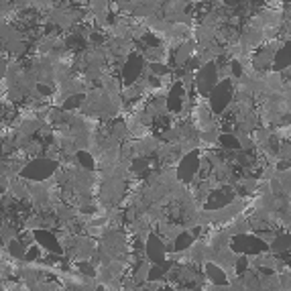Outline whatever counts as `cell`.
I'll return each instance as SVG.
<instances>
[{
	"instance_id": "30bf717a",
	"label": "cell",
	"mask_w": 291,
	"mask_h": 291,
	"mask_svg": "<svg viewBox=\"0 0 291 291\" xmlns=\"http://www.w3.org/2000/svg\"><path fill=\"white\" fill-rule=\"evenodd\" d=\"M275 69H281V67H287L291 63V41L281 45V49L275 53Z\"/></svg>"
},
{
	"instance_id": "7a4b0ae2",
	"label": "cell",
	"mask_w": 291,
	"mask_h": 291,
	"mask_svg": "<svg viewBox=\"0 0 291 291\" xmlns=\"http://www.w3.org/2000/svg\"><path fill=\"white\" fill-rule=\"evenodd\" d=\"M232 98V90H230V82H220L216 84V88L212 90V96H210V104L216 112H222L228 102Z\"/></svg>"
},
{
	"instance_id": "3957f363",
	"label": "cell",
	"mask_w": 291,
	"mask_h": 291,
	"mask_svg": "<svg viewBox=\"0 0 291 291\" xmlns=\"http://www.w3.org/2000/svg\"><path fill=\"white\" fill-rule=\"evenodd\" d=\"M232 249H234V253H263V249H267V245H263L257 236L240 234L232 240Z\"/></svg>"
},
{
	"instance_id": "8fae6325",
	"label": "cell",
	"mask_w": 291,
	"mask_h": 291,
	"mask_svg": "<svg viewBox=\"0 0 291 291\" xmlns=\"http://www.w3.org/2000/svg\"><path fill=\"white\" fill-rule=\"evenodd\" d=\"M9 253H11L13 257L25 259V255H27V247L23 245L21 240H11V242H9Z\"/></svg>"
},
{
	"instance_id": "5bb4252c",
	"label": "cell",
	"mask_w": 291,
	"mask_h": 291,
	"mask_svg": "<svg viewBox=\"0 0 291 291\" xmlns=\"http://www.w3.org/2000/svg\"><path fill=\"white\" fill-rule=\"evenodd\" d=\"M208 277H210L214 283H218V285H224V283H226V277H224L222 269H218L216 265H208Z\"/></svg>"
},
{
	"instance_id": "603a6c76",
	"label": "cell",
	"mask_w": 291,
	"mask_h": 291,
	"mask_svg": "<svg viewBox=\"0 0 291 291\" xmlns=\"http://www.w3.org/2000/svg\"><path fill=\"white\" fill-rule=\"evenodd\" d=\"M96 291H106V289H104V287H98V289H96Z\"/></svg>"
},
{
	"instance_id": "7402d4cb",
	"label": "cell",
	"mask_w": 291,
	"mask_h": 291,
	"mask_svg": "<svg viewBox=\"0 0 291 291\" xmlns=\"http://www.w3.org/2000/svg\"><path fill=\"white\" fill-rule=\"evenodd\" d=\"M159 291H173L171 287H163V289H159Z\"/></svg>"
},
{
	"instance_id": "4fadbf2b",
	"label": "cell",
	"mask_w": 291,
	"mask_h": 291,
	"mask_svg": "<svg viewBox=\"0 0 291 291\" xmlns=\"http://www.w3.org/2000/svg\"><path fill=\"white\" fill-rule=\"evenodd\" d=\"M193 236L189 232H181L179 236H175V245H173V251H181V249H187L191 245Z\"/></svg>"
},
{
	"instance_id": "d4e9b609",
	"label": "cell",
	"mask_w": 291,
	"mask_h": 291,
	"mask_svg": "<svg viewBox=\"0 0 291 291\" xmlns=\"http://www.w3.org/2000/svg\"><path fill=\"white\" fill-rule=\"evenodd\" d=\"M196 291H200V289H196Z\"/></svg>"
},
{
	"instance_id": "cb8c5ba5",
	"label": "cell",
	"mask_w": 291,
	"mask_h": 291,
	"mask_svg": "<svg viewBox=\"0 0 291 291\" xmlns=\"http://www.w3.org/2000/svg\"><path fill=\"white\" fill-rule=\"evenodd\" d=\"M144 291H149V289H144Z\"/></svg>"
},
{
	"instance_id": "7c38bea8",
	"label": "cell",
	"mask_w": 291,
	"mask_h": 291,
	"mask_svg": "<svg viewBox=\"0 0 291 291\" xmlns=\"http://www.w3.org/2000/svg\"><path fill=\"white\" fill-rule=\"evenodd\" d=\"M181 96H183V88H181V84H177V86L173 88V92L169 94V98H167L169 108H173V110L179 108V98H181Z\"/></svg>"
},
{
	"instance_id": "8992f818",
	"label": "cell",
	"mask_w": 291,
	"mask_h": 291,
	"mask_svg": "<svg viewBox=\"0 0 291 291\" xmlns=\"http://www.w3.org/2000/svg\"><path fill=\"white\" fill-rule=\"evenodd\" d=\"M142 71V59L138 55H130L124 63V69H122V76H124V82L126 84H134V80L140 76Z\"/></svg>"
},
{
	"instance_id": "9c48e42d",
	"label": "cell",
	"mask_w": 291,
	"mask_h": 291,
	"mask_svg": "<svg viewBox=\"0 0 291 291\" xmlns=\"http://www.w3.org/2000/svg\"><path fill=\"white\" fill-rule=\"evenodd\" d=\"M230 200H232L230 189H226V187H218L216 193H214V196L210 198V202H208V208H210V210H212V208H222V206L230 204Z\"/></svg>"
},
{
	"instance_id": "d6986e66",
	"label": "cell",
	"mask_w": 291,
	"mask_h": 291,
	"mask_svg": "<svg viewBox=\"0 0 291 291\" xmlns=\"http://www.w3.org/2000/svg\"><path fill=\"white\" fill-rule=\"evenodd\" d=\"M291 245V238H277L275 240V245H273V249H285V247H289Z\"/></svg>"
},
{
	"instance_id": "9a60e30c",
	"label": "cell",
	"mask_w": 291,
	"mask_h": 291,
	"mask_svg": "<svg viewBox=\"0 0 291 291\" xmlns=\"http://www.w3.org/2000/svg\"><path fill=\"white\" fill-rule=\"evenodd\" d=\"M78 161H80L82 167H86V171H94V159H92L90 153H86V151H78Z\"/></svg>"
},
{
	"instance_id": "ffe728a7",
	"label": "cell",
	"mask_w": 291,
	"mask_h": 291,
	"mask_svg": "<svg viewBox=\"0 0 291 291\" xmlns=\"http://www.w3.org/2000/svg\"><path fill=\"white\" fill-rule=\"evenodd\" d=\"M35 90H37V92H39L41 96H49V94L53 92V90H51L49 86H45V84H37V88H35Z\"/></svg>"
},
{
	"instance_id": "52a82bcc",
	"label": "cell",
	"mask_w": 291,
	"mask_h": 291,
	"mask_svg": "<svg viewBox=\"0 0 291 291\" xmlns=\"http://www.w3.org/2000/svg\"><path fill=\"white\" fill-rule=\"evenodd\" d=\"M35 240H37L39 247H47L51 253L61 255V247H59L57 238H55L51 232H47V230H37V232H35Z\"/></svg>"
},
{
	"instance_id": "44dd1931",
	"label": "cell",
	"mask_w": 291,
	"mask_h": 291,
	"mask_svg": "<svg viewBox=\"0 0 291 291\" xmlns=\"http://www.w3.org/2000/svg\"><path fill=\"white\" fill-rule=\"evenodd\" d=\"M5 74H7V63L0 61V78H5Z\"/></svg>"
},
{
	"instance_id": "6da1fadb",
	"label": "cell",
	"mask_w": 291,
	"mask_h": 291,
	"mask_svg": "<svg viewBox=\"0 0 291 291\" xmlns=\"http://www.w3.org/2000/svg\"><path fill=\"white\" fill-rule=\"evenodd\" d=\"M55 169H57V163H55V161L35 159V161H31V163L21 171V175H23L25 179H31V181H43V179H47L49 175H53Z\"/></svg>"
},
{
	"instance_id": "2e32d148",
	"label": "cell",
	"mask_w": 291,
	"mask_h": 291,
	"mask_svg": "<svg viewBox=\"0 0 291 291\" xmlns=\"http://www.w3.org/2000/svg\"><path fill=\"white\" fill-rule=\"evenodd\" d=\"M86 100V96L84 94H74V96H69V98L65 100V104H63V108L65 110H71V108H78V104L80 102H84Z\"/></svg>"
},
{
	"instance_id": "ba28073f",
	"label": "cell",
	"mask_w": 291,
	"mask_h": 291,
	"mask_svg": "<svg viewBox=\"0 0 291 291\" xmlns=\"http://www.w3.org/2000/svg\"><path fill=\"white\" fill-rule=\"evenodd\" d=\"M147 253H149V259H151L153 263H163V261H165V247H163V242H161L157 236H151V238H149Z\"/></svg>"
},
{
	"instance_id": "5b68a950",
	"label": "cell",
	"mask_w": 291,
	"mask_h": 291,
	"mask_svg": "<svg viewBox=\"0 0 291 291\" xmlns=\"http://www.w3.org/2000/svg\"><path fill=\"white\" fill-rule=\"evenodd\" d=\"M198 169H200V153L193 151V153H189V155L183 157V161L179 165V179L189 181L193 175H196Z\"/></svg>"
},
{
	"instance_id": "277c9868",
	"label": "cell",
	"mask_w": 291,
	"mask_h": 291,
	"mask_svg": "<svg viewBox=\"0 0 291 291\" xmlns=\"http://www.w3.org/2000/svg\"><path fill=\"white\" fill-rule=\"evenodd\" d=\"M218 84V76H216V65L214 63H206L200 71H198V90L202 94H210Z\"/></svg>"
},
{
	"instance_id": "ac0fdd59",
	"label": "cell",
	"mask_w": 291,
	"mask_h": 291,
	"mask_svg": "<svg viewBox=\"0 0 291 291\" xmlns=\"http://www.w3.org/2000/svg\"><path fill=\"white\" fill-rule=\"evenodd\" d=\"M41 251H43V249H41L39 245H33V247H29V249H27L25 259H27V261H35V259H39V257H41Z\"/></svg>"
},
{
	"instance_id": "e0dca14e",
	"label": "cell",
	"mask_w": 291,
	"mask_h": 291,
	"mask_svg": "<svg viewBox=\"0 0 291 291\" xmlns=\"http://www.w3.org/2000/svg\"><path fill=\"white\" fill-rule=\"evenodd\" d=\"M220 142L224 144V147H228V149H238V147H240V142H238V138H236L234 134H228V132L220 136Z\"/></svg>"
}]
</instances>
